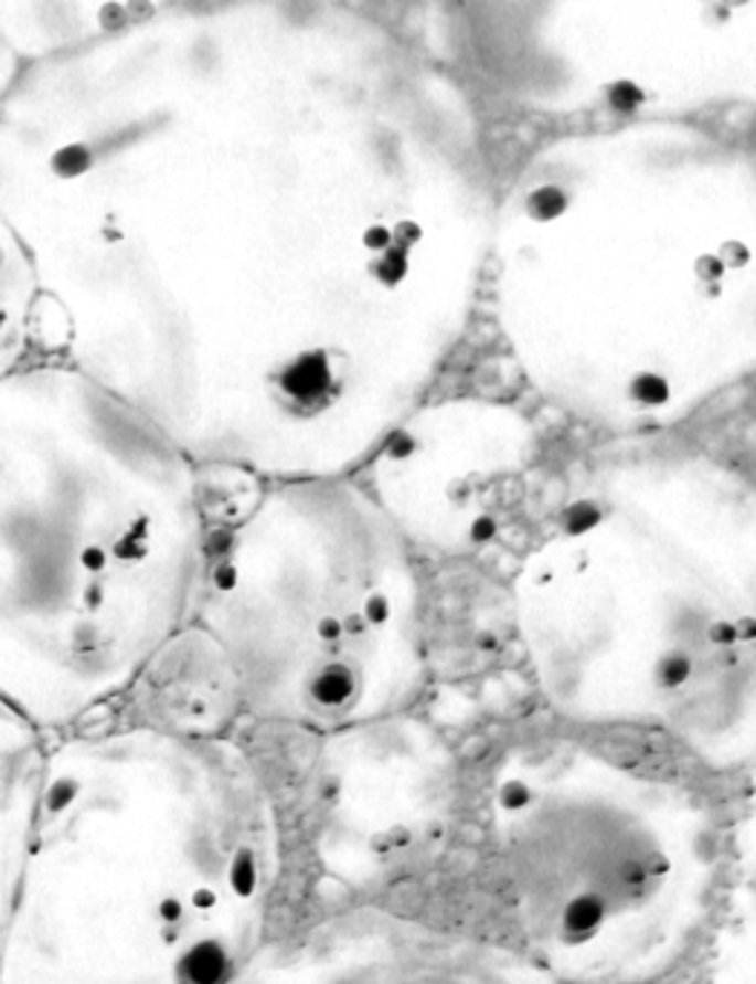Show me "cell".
<instances>
[{"label": "cell", "mask_w": 756, "mask_h": 984, "mask_svg": "<svg viewBox=\"0 0 756 984\" xmlns=\"http://www.w3.org/2000/svg\"><path fill=\"white\" fill-rule=\"evenodd\" d=\"M227 984H558L544 967L489 941L383 910H356L268 948Z\"/></svg>", "instance_id": "cell-10"}, {"label": "cell", "mask_w": 756, "mask_h": 984, "mask_svg": "<svg viewBox=\"0 0 756 984\" xmlns=\"http://www.w3.org/2000/svg\"><path fill=\"white\" fill-rule=\"evenodd\" d=\"M601 102L616 116H636L645 104V89L633 78L607 81L601 87Z\"/></svg>", "instance_id": "cell-15"}, {"label": "cell", "mask_w": 756, "mask_h": 984, "mask_svg": "<svg viewBox=\"0 0 756 984\" xmlns=\"http://www.w3.org/2000/svg\"><path fill=\"white\" fill-rule=\"evenodd\" d=\"M202 469L64 360L0 380V700L58 737L193 620Z\"/></svg>", "instance_id": "cell-4"}, {"label": "cell", "mask_w": 756, "mask_h": 984, "mask_svg": "<svg viewBox=\"0 0 756 984\" xmlns=\"http://www.w3.org/2000/svg\"><path fill=\"white\" fill-rule=\"evenodd\" d=\"M539 458V430L524 409L469 394L412 409L363 469L371 498L408 544L460 559L515 518Z\"/></svg>", "instance_id": "cell-9"}, {"label": "cell", "mask_w": 756, "mask_h": 984, "mask_svg": "<svg viewBox=\"0 0 756 984\" xmlns=\"http://www.w3.org/2000/svg\"><path fill=\"white\" fill-rule=\"evenodd\" d=\"M334 197L239 133H182L98 46L0 87V213L35 260L44 351L202 473L354 475L469 331L472 219Z\"/></svg>", "instance_id": "cell-1"}, {"label": "cell", "mask_w": 756, "mask_h": 984, "mask_svg": "<svg viewBox=\"0 0 756 984\" xmlns=\"http://www.w3.org/2000/svg\"><path fill=\"white\" fill-rule=\"evenodd\" d=\"M44 358L41 277L21 234L0 213V380Z\"/></svg>", "instance_id": "cell-14"}, {"label": "cell", "mask_w": 756, "mask_h": 984, "mask_svg": "<svg viewBox=\"0 0 756 984\" xmlns=\"http://www.w3.org/2000/svg\"><path fill=\"white\" fill-rule=\"evenodd\" d=\"M722 3H725V7H731V9H739V7H748L750 0H722Z\"/></svg>", "instance_id": "cell-18"}, {"label": "cell", "mask_w": 756, "mask_h": 984, "mask_svg": "<svg viewBox=\"0 0 756 984\" xmlns=\"http://www.w3.org/2000/svg\"><path fill=\"white\" fill-rule=\"evenodd\" d=\"M561 197L498 251L494 317L550 406L613 435L673 430L756 369L742 219L587 222Z\"/></svg>", "instance_id": "cell-5"}, {"label": "cell", "mask_w": 756, "mask_h": 984, "mask_svg": "<svg viewBox=\"0 0 756 984\" xmlns=\"http://www.w3.org/2000/svg\"><path fill=\"white\" fill-rule=\"evenodd\" d=\"M279 817L233 737H50L0 984H227L263 948Z\"/></svg>", "instance_id": "cell-2"}, {"label": "cell", "mask_w": 756, "mask_h": 984, "mask_svg": "<svg viewBox=\"0 0 756 984\" xmlns=\"http://www.w3.org/2000/svg\"><path fill=\"white\" fill-rule=\"evenodd\" d=\"M702 3H711V0H702Z\"/></svg>", "instance_id": "cell-19"}, {"label": "cell", "mask_w": 756, "mask_h": 984, "mask_svg": "<svg viewBox=\"0 0 756 984\" xmlns=\"http://www.w3.org/2000/svg\"><path fill=\"white\" fill-rule=\"evenodd\" d=\"M50 737L0 700V941L7 930Z\"/></svg>", "instance_id": "cell-13"}, {"label": "cell", "mask_w": 756, "mask_h": 984, "mask_svg": "<svg viewBox=\"0 0 756 984\" xmlns=\"http://www.w3.org/2000/svg\"><path fill=\"white\" fill-rule=\"evenodd\" d=\"M731 12H734V9L725 7L722 0H711V3H707V9H705V18L711 23H727V21H731Z\"/></svg>", "instance_id": "cell-16"}, {"label": "cell", "mask_w": 756, "mask_h": 984, "mask_svg": "<svg viewBox=\"0 0 756 984\" xmlns=\"http://www.w3.org/2000/svg\"><path fill=\"white\" fill-rule=\"evenodd\" d=\"M489 824L518 927L564 984H650L705 927L720 835L691 789L567 737L512 745Z\"/></svg>", "instance_id": "cell-7"}, {"label": "cell", "mask_w": 756, "mask_h": 984, "mask_svg": "<svg viewBox=\"0 0 756 984\" xmlns=\"http://www.w3.org/2000/svg\"><path fill=\"white\" fill-rule=\"evenodd\" d=\"M139 694L145 717L136 722L193 737H231L227 726L245 717L239 679L227 656L190 622L150 659L127 691Z\"/></svg>", "instance_id": "cell-11"}, {"label": "cell", "mask_w": 756, "mask_h": 984, "mask_svg": "<svg viewBox=\"0 0 756 984\" xmlns=\"http://www.w3.org/2000/svg\"><path fill=\"white\" fill-rule=\"evenodd\" d=\"M159 0H0V50L18 66L75 55L159 18Z\"/></svg>", "instance_id": "cell-12"}, {"label": "cell", "mask_w": 756, "mask_h": 984, "mask_svg": "<svg viewBox=\"0 0 756 984\" xmlns=\"http://www.w3.org/2000/svg\"><path fill=\"white\" fill-rule=\"evenodd\" d=\"M308 829L322 872L380 890L444 853L458 812V760L408 711L320 737Z\"/></svg>", "instance_id": "cell-8"}, {"label": "cell", "mask_w": 756, "mask_h": 984, "mask_svg": "<svg viewBox=\"0 0 756 984\" xmlns=\"http://www.w3.org/2000/svg\"><path fill=\"white\" fill-rule=\"evenodd\" d=\"M190 622L227 656L245 717L283 729L401 715L429 677L412 544L351 475L259 484L207 541Z\"/></svg>", "instance_id": "cell-6"}, {"label": "cell", "mask_w": 756, "mask_h": 984, "mask_svg": "<svg viewBox=\"0 0 756 984\" xmlns=\"http://www.w3.org/2000/svg\"><path fill=\"white\" fill-rule=\"evenodd\" d=\"M444 9H464L466 0H437Z\"/></svg>", "instance_id": "cell-17"}, {"label": "cell", "mask_w": 756, "mask_h": 984, "mask_svg": "<svg viewBox=\"0 0 756 984\" xmlns=\"http://www.w3.org/2000/svg\"><path fill=\"white\" fill-rule=\"evenodd\" d=\"M512 607L555 715L750 765L756 496L742 469L705 453L596 467L518 568Z\"/></svg>", "instance_id": "cell-3"}]
</instances>
